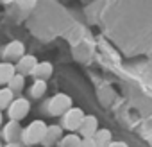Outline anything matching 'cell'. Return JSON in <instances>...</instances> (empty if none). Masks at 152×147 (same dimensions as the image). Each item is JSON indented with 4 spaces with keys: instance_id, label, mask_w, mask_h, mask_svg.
I'll return each instance as SVG.
<instances>
[{
    "instance_id": "obj_18",
    "label": "cell",
    "mask_w": 152,
    "mask_h": 147,
    "mask_svg": "<svg viewBox=\"0 0 152 147\" xmlns=\"http://www.w3.org/2000/svg\"><path fill=\"white\" fill-rule=\"evenodd\" d=\"M79 147H95V143H93V140H91V138H83Z\"/></svg>"
},
{
    "instance_id": "obj_22",
    "label": "cell",
    "mask_w": 152,
    "mask_h": 147,
    "mask_svg": "<svg viewBox=\"0 0 152 147\" xmlns=\"http://www.w3.org/2000/svg\"><path fill=\"white\" fill-rule=\"evenodd\" d=\"M0 147H4V145H2V143H0Z\"/></svg>"
},
{
    "instance_id": "obj_16",
    "label": "cell",
    "mask_w": 152,
    "mask_h": 147,
    "mask_svg": "<svg viewBox=\"0 0 152 147\" xmlns=\"http://www.w3.org/2000/svg\"><path fill=\"white\" fill-rule=\"evenodd\" d=\"M13 95L15 93L9 88H0V111L9 108V104L13 102Z\"/></svg>"
},
{
    "instance_id": "obj_1",
    "label": "cell",
    "mask_w": 152,
    "mask_h": 147,
    "mask_svg": "<svg viewBox=\"0 0 152 147\" xmlns=\"http://www.w3.org/2000/svg\"><path fill=\"white\" fill-rule=\"evenodd\" d=\"M45 131H47V124L43 120H34L31 122L25 129H22V142L23 145H36V143H41L43 136H45Z\"/></svg>"
},
{
    "instance_id": "obj_9",
    "label": "cell",
    "mask_w": 152,
    "mask_h": 147,
    "mask_svg": "<svg viewBox=\"0 0 152 147\" xmlns=\"http://www.w3.org/2000/svg\"><path fill=\"white\" fill-rule=\"evenodd\" d=\"M23 54H25V47H23L22 41H11V43H7L6 49H4V57L9 59V61L20 59Z\"/></svg>"
},
{
    "instance_id": "obj_13",
    "label": "cell",
    "mask_w": 152,
    "mask_h": 147,
    "mask_svg": "<svg viewBox=\"0 0 152 147\" xmlns=\"http://www.w3.org/2000/svg\"><path fill=\"white\" fill-rule=\"evenodd\" d=\"M25 86V77L22 76V74H15V76L11 77V81L7 83V88L13 92V93H20Z\"/></svg>"
},
{
    "instance_id": "obj_5",
    "label": "cell",
    "mask_w": 152,
    "mask_h": 147,
    "mask_svg": "<svg viewBox=\"0 0 152 147\" xmlns=\"http://www.w3.org/2000/svg\"><path fill=\"white\" fill-rule=\"evenodd\" d=\"M97 129H99L97 118L93 115H84V118H83V122H81V126H79L77 131L83 135V138H91L97 133Z\"/></svg>"
},
{
    "instance_id": "obj_14",
    "label": "cell",
    "mask_w": 152,
    "mask_h": 147,
    "mask_svg": "<svg viewBox=\"0 0 152 147\" xmlns=\"http://www.w3.org/2000/svg\"><path fill=\"white\" fill-rule=\"evenodd\" d=\"M45 92H47V81L36 79L34 85L31 86V97H32V99H39V97L45 95Z\"/></svg>"
},
{
    "instance_id": "obj_11",
    "label": "cell",
    "mask_w": 152,
    "mask_h": 147,
    "mask_svg": "<svg viewBox=\"0 0 152 147\" xmlns=\"http://www.w3.org/2000/svg\"><path fill=\"white\" fill-rule=\"evenodd\" d=\"M15 74H16V68H15L13 63H9V61H2V63H0V86L7 85Z\"/></svg>"
},
{
    "instance_id": "obj_10",
    "label": "cell",
    "mask_w": 152,
    "mask_h": 147,
    "mask_svg": "<svg viewBox=\"0 0 152 147\" xmlns=\"http://www.w3.org/2000/svg\"><path fill=\"white\" fill-rule=\"evenodd\" d=\"M31 76H34V77L39 79V81H47V79L52 76V65L47 63V61L36 63V66L32 68V74H31Z\"/></svg>"
},
{
    "instance_id": "obj_8",
    "label": "cell",
    "mask_w": 152,
    "mask_h": 147,
    "mask_svg": "<svg viewBox=\"0 0 152 147\" xmlns=\"http://www.w3.org/2000/svg\"><path fill=\"white\" fill-rule=\"evenodd\" d=\"M36 57L34 56H22L20 59H18V63H16V74H22V76L25 77V76H31V74H32V68L36 66Z\"/></svg>"
},
{
    "instance_id": "obj_7",
    "label": "cell",
    "mask_w": 152,
    "mask_h": 147,
    "mask_svg": "<svg viewBox=\"0 0 152 147\" xmlns=\"http://www.w3.org/2000/svg\"><path fill=\"white\" fill-rule=\"evenodd\" d=\"M63 138V129L59 126H47V131H45V136L41 140V143L45 147H52L56 145L59 140Z\"/></svg>"
},
{
    "instance_id": "obj_3",
    "label": "cell",
    "mask_w": 152,
    "mask_h": 147,
    "mask_svg": "<svg viewBox=\"0 0 152 147\" xmlns=\"http://www.w3.org/2000/svg\"><path fill=\"white\" fill-rule=\"evenodd\" d=\"M48 113L50 115H64L72 108V99L66 93H57L48 101Z\"/></svg>"
},
{
    "instance_id": "obj_12",
    "label": "cell",
    "mask_w": 152,
    "mask_h": 147,
    "mask_svg": "<svg viewBox=\"0 0 152 147\" xmlns=\"http://www.w3.org/2000/svg\"><path fill=\"white\" fill-rule=\"evenodd\" d=\"M95 147H107L111 143V133L107 129H97V133L91 136Z\"/></svg>"
},
{
    "instance_id": "obj_17",
    "label": "cell",
    "mask_w": 152,
    "mask_h": 147,
    "mask_svg": "<svg viewBox=\"0 0 152 147\" xmlns=\"http://www.w3.org/2000/svg\"><path fill=\"white\" fill-rule=\"evenodd\" d=\"M16 4L23 9H32L36 6V0H16Z\"/></svg>"
},
{
    "instance_id": "obj_6",
    "label": "cell",
    "mask_w": 152,
    "mask_h": 147,
    "mask_svg": "<svg viewBox=\"0 0 152 147\" xmlns=\"http://www.w3.org/2000/svg\"><path fill=\"white\" fill-rule=\"evenodd\" d=\"M4 138L7 142H18L22 138V126L18 120H9L6 126H4Z\"/></svg>"
},
{
    "instance_id": "obj_4",
    "label": "cell",
    "mask_w": 152,
    "mask_h": 147,
    "mask_svg": "<svg viewBox=\"0 0 152 147\" xmlns=\"http://www.w3.org/2000/svg\"><path fill=\"white\" fill-rule=\"evenodd\" d=\"M83 118H84L83 110H79V108H70L63 115V126L68 131H77L79 126H81V122H83Z\"/></svg>"
},
{
    "instance_id": "obj_19",
    "label": "cell",
    "mask_w": 152,
    "mask_h": 147,
    "mask_svg": "<svg viewBox=\"0 0 152 147\" xmlns=\"http://www.w3.org/2000/svg\"><path fill=\"white\" fill-rule=\"evenodd\" d=\"M107 147H129L127 143H124V142H111Z\"/></svg>"
},
{
    "instance_id": "obj_20",
    "label": "cell",
    "mask_w": 152,
    "mask_h": 147,
    "mask_svg": "<svg viewBox=\"0 0 152 147\" xmlns=\"http://www.w3.org/2000/svg\"><path fill=\"white\" fill-rule=\"evenodd\" d=\"M4 147H20V143L18 142H7V145H4Z\"/></svg>"
},
{
    "instance_id": "obj_15",
    "label": "cell",
    "mask_w": 152,
    "mask_h": 147,
    "mask_svg": "<svg viewBox=\"0 0 152 147\" xmlns=\"http://www.w3.org/2000/svg\"><path fill=\"white\" fill-rule=\"evenodd\" d=\"M81 136L79 135H75V133H70V135H66V136H63L61 138V147H79L81 145Z\"/></svg>"
},
{
    "instance_id": "obj_2",
    "label": "cell",
    "mask_w": 152,
    "mask_h": 147,
    "mask_svg": "<svg viewBox=\"0 0 152 147\" xmlns=\"http://www.w3.org/2000/svg\"><path fill=\"white\" fill-rule=\"evenodd\" d=\"M29 111H31V102L27 101V99H23V97H20V99H13V102L9 104V108H7V115H9V118L11 120H22V118H25L27 115H29Z\"/></svg>"
},
{
    "instance_id": "obj_21",
    "label": "cell",
    "mask_w": 152,
    "mask_h": 147,
    "mask_svg": "<svg viewBox=\"0 0 152 147\" xmlns=\"http://www.w3.org/2000/svg\"><path fill=\"white\" fill-rule=\"evenodd\" d=\"M2 122H4V115H2V111H0V126H2Z\"/></svg>"
}]
</instances>
